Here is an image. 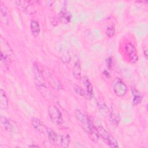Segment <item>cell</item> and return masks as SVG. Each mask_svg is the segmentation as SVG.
I'll return each mask as SVG.
<instances>
[{"instance_id":"16","label":"cell","mask_w":148,"mask_h":148,"mask_svg":"<svg viewBox=\"0 0 148 148\" xmlns=\"http://www.w3.org/2000/svg\"><path fill=\"white\" fill-rule=\"evenodd\" d=\"M0 121L2 126L6 131L10 132H13L14 131V127L13 126L12 124L10 123L9 120H8L7 118L1 116Z\"/></svg>"},{"instance_id":"18","label":"cell","mask_w":148,"mask_h":148,"mask_svg":"<svg viewBox=\"0 0 148 148\" xmlns=\"http://www.w3.org/2000/svg\"><path fill=\"white\" fill-rule=\"evenodd\" d=\"M131 90H132V94L133 95V99H132L133 105H137L141 102L142 100V95L140 93V92L134 87H132L131 88Z\"/></svg>"},{"instance_id":"26","label":"cell","mask_w":148,"mask_h":148,"mask_svg":"<svg viewBox=\"0 0 148 148\" xmlns=\"http://www.w3.org/2000/svg\"><path fill=\"white\" fill-rule=\"evenodd\" d=\"M29 147H39V146H38V145H29Z\"/></svg>"},{"instance_id":"7","label":"cell","mask_w":148,"mask_h":148,"mask_svg":"<svg viewBox=\"0 0 148 148\" xmlns=\"http://www.w3.org/2000/svg\"><path fill=\"white\" fill-rule=\"evenodd\" d=\"M125 52L129 60L132 63H136L138 60V56L136 49L131 43H127L125 45Z\"/></svg>"},{"instance_id":"20","label":"cell","mask_w":148,"mask_h":148,"mask_svg":"<svg viewBox=\"0 0 148 148\" xmlns=\"http://www.w3.org/2000/svg\"><path fill=\"white\" fill-rule=\"evenodd\" d=\"M46 133L47 134L48 138L50 142L55 144L57 143L59 136H58V135L52 129L47 127Z\"/></svg>"},{"instance_id":"12","label":"cell","mask_w":148,"mask_h":148,"mask_svg":"<svg viewBox=\"0 0 148 148\" xmlns=\"http://www.w3.org/2000/svg\"><path fill=\"white\" fill-rule=\"evenodd\" d=\"M71 139L68 134H65L59 136L58 140L57 145L63 147H68L70 144Z\"/></svg>"},{"instance_id":"22","label":"cell","mask_w":148,"mask_h":148,"mask_svg":"<svg viewBox=\"0 0 148 148\" xmlns=\"http://www.w3.org/2000/svg\"><path fill=\"white\" fill-rule=\"evenodd\" d=\"M73 90L77 94H78L80 96H82V97H84V96L85 97V94H86L85 91L80 86H78L76 84H73Z\"/></svg>"},{"instance_id":"19","label":"cell","mask_w":148,"mask_h":148,"mask_svg":"<svg viewBox=\"0 0 148 148\" xmlns=\"http://www.w3.org/2000/svg\"><path fill=\"white\" fill-rule=\"evenodd\" d=\"M73 77L77 80L81 79V65L79 60L75 62L73 68Z\"/></svg>"},{"instance_id":"23","label":"cell","mask_w":148,"mask_h":148,"mask_svg":"<svg viewBox=\"0 0 148 148\" xmlns=\"http://www.w3.org/2000/svg\"><path fill=\"white\" fill-rule=\"evenodd\" d=\"M105 33H106V35L108 37H109V38L112 37L114 35V34H115V27H114V25H111L110 26H108L106 28Z\"/></svg>"},{"instance_id":"13","label":"cell","mask_w":148,"mask_h":148,"mask_svg":"<svg viewBox=\"0 0 148 148\" xmlns=\"http://www.w3.org/2000/svg\"><path fill=\"white\" fill-rule=\"evenodd\" d=\"M9 101L5 92L1 88L0 90V108L1 109L6 110L8 108Z\"/></svg>"},{"instance_id":"15","label":"cell","mask_w":148,"mask_h":148,"mask_svg":"<svg viewBox=\"0 0 148 148\" xmlns=\"http://www.w3.org/2000/svg\"><path fill=\"white\" fill-rule=\"evenodd\" d=\"M30 29H31L32 34L35 37H37L39 35L40 28L39 24L36 20L34 19L31 20L30 23Z\"/></svg>"},{"instance_id":"1","label":"cell","mask_w":148,"mask_h":148,"mask_svg":"<svg viewBox=\"0 0 148 148\" xmlns=\"http://www.w3.org/2000/svg\"><path fill=\"white\" fill-rule=\"evenodd\" d=\"M75 116L82 128L89 135L90 139L94 142H98L99 138L98 131L89 117L78 109L75 110Z\"/></svg>"},{"instance_id":"4","label":"cell","mask_w":148,"mask_h":148,"mask_svg":"<svg viewBox=\"0 0 148 148\" xmlns=\"http://www.w3.org/2000/svg\"><path fill=\"white\" fill-rule=\"evenodd\" d=\"M99 136H101L105 144L112 147H118L117 139L111 135L102 125H98L97 127Z\"/></svg>"},{"instance_id":"9","label":"cell","mask_w":148,"mask_h":148,"mask_svg":"<svg viewBox=\"0 0 148 148\" xmlns=\"http://www.w3.org/2000/svg\"><path fill=\"white\" fill-rule=\"evenodd\" d=\"M34 2L30 1H15L16 5L17 8L22 11L27 12L29 13H33L34 8L33 3Z\"/></svg>"},{"instance_id":"21","label":"cell","mask_w":148,"mask_h":148,"mask_svg":"<svg viewBox=\"0 0 148 148\" xmlns=\"http://www.w3.org/2000/svg\"><path fill=\"white\" fill-rule=\"evenodd\" d=\"M98 105L101 114L103 117H108L109 113V109L107 107V105L105 104V103L103 101H100L98 102Z\"/></svg>"},{"instance_id":"17","label":"cell","mask_w":148,"mask_h":148,"mask_svg":"<svg viewBox=\"0 0 148 148\" xmlns=\"http://www.w3.org/2000/svg\"><path fill=\"white\" fill-rule=\"evenodd\" d=\"M0 11L2 17V20L4 22L5 24H8L9 23V19L7 8L2 2H0Z\"/></svg>"},{"instance_id":"24","label":"cell","mask_w":148,"mask_h":148,"mask_svg":"<svg viewBox=\"0 0 148 148\" xmlns=\"http://www.w3.org/2000/svg\"><path fill=\"white\" fill-rule=\"evenodd\" d=\"M106 66L109 69H110L112 66L113 62H112V59L111 57H108L106 60Z\"/></svg>"},{"instance_id":"25","label":"cell","mask_w":148,"mask_h":148,"mask_svg":"<svg viewBox=\"0 0 148 148\" xmlns=\"http://www.w3.org/2000/svg\"><path fill=\"white\" fill-rule=\"evenodd\" d=\"M143 53H144V55H145V57L146 59H147V50L146 49L143 51Z\"/></svg>"},{"instance_id":"14","label":"cell","mask_w":148,"mask_h":148,"mask_svg":"<svg viewBox=\"0 0 148 148\" xmlns=\"http://www.w3.org/2000/svg\"><path fill=\"white\" fill-rule=\"evenodd\" d=\"M58 19L60 22L64 24H66L71 21V15L69 12L62 10L60 12L58 15Z\"/></svg>"},{"instance_id":"5","label":"cell","mask_w":148,"mask_h":148,"mask_svg":"<svg viewBox=\"0 0 148 148\" xmlns=\"http://www.w3.org/2000/svg\"><path fill=\"white\" fill-rule=\"evenodd\" d=\"M48 114L53 123L57 125H62L64 119L60 110L54 105H50L48 108Z\"/></svg>"},{"instance_id":"8","label":"cell","mask_w":148,"mask_h":148,"mask_svg":"<svg viewBox=\"0 0 148 148\" xmlns=\"http://www.w3.org/2000/svg\"><path fill=\"white\" fill-rule=\"evenodd\" d=\"M109 120L110 124L114 127H117L120 121V117L118 110L115 106H110L109 113Z\"/></svg>"},{"instance_id":"6","label":"cell","mask_w":148,"mask_h":148,"mask_svg":"<svg viewBox=\"0 0 148 148\" xmlns=\"http://www.w3.org/2000/svg\"><path fill=\"white\" fill-rule=\"evenodd\" d=\"M113 89L114 94L119 97H123L127 92V87L125 83L120 78L116 77L113 82Z\"/></svg>"},{"instance_id":"10","label":"cell","mask_w":148,"mask_h":148,"mask_svg":"<svg viewBox=\"0 0 148 148\" xmlns=\"http://www.w3.org/2000/svg\"><path fill=\"white\" fill-rule=\"evenodd\" d=\"M83 82L84 84V87H86V94L85 97L88 99H90L92 98L94 95V90H93V86L88 79V77L87 76H84L83 77Z\"/></svg>"},{"instance_id":"3","label":"cell","mask_w":148,"mask_h":148,"mask_svg":"<svg viewBox=\"0 0 148 148\" xmlns=\"http://www.w3.org/2000/svg\"><path fill=\"white\" fill-rule=\"evenodd\" d=\"M1 63L5 68L8 69L12 60L13 51L8 42L2 36L0 38Z\"/></svg>"},{"instance_id":"11","label":"cell","mask_w":148,"mask_h":148,"mask_svg":"<svg viewBox=\"0 0 148 148\" xmlns=\"http://www.w3.org/2000/svg\"><path fill=\"white\" fill-rule=\"evenodd\" d=\"M31 124L34 129L40 134H44L46 131V127L41 122V121L36 118L33 117L31 120Z\"/></svg>"},{"instance_id":"2","label":"cell","mask_w":148,"mask_h":148,"mask_svg":"<svg viewBox=\"0 0 148 148\" xmlns=\"http://www.w3.org/2000/svg\"><path fill=\"white\" fill-rule=\"evenodd\" d=\"M32 71L34 76V81L36 88L45 97L51 95L46 85L42 68L37 62H34L32 65Z\"/></svg>"}]
</instances>
